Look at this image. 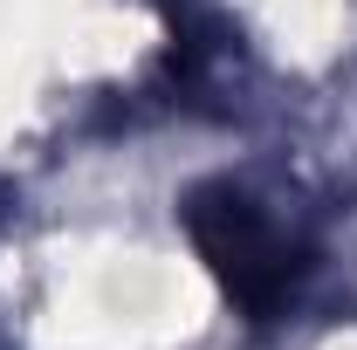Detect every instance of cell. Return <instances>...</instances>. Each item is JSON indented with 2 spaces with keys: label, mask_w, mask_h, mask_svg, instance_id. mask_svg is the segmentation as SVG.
<instances>
[{
  "label": "cell",
  "mask_w": 357,
  "mask_h": 350,
  "mask_svg": "<svg viewBox=\"0 0 357 350\" xmlns=\"http://www.w3.org/2000/svg\"><path fill=\"white\" fill-rule=\"evenodd\" d=\"M185 227L199 241V254L213 261V275L227 282V296L248 309V316H282L296 296V275H303V248L289 241V227L275 220L234 185L213 178L185 199Z\"/></svg>",
  "instance_id": "1"
}]
</instances>
